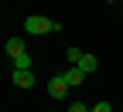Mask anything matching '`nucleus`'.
Listing matches in <instances>:
<instances>
[{"instance_id":"obj_1","label":"nucleus","mask_w":123,"mask_h":112,"mask_svg":"<svg viewBox=\"0 0 123 112\" xmlns=\"http://www.w3.org/2000/svg\"><path fill=\"white\" fill-rule=\"evenodd\" d=\"M24 31L27 34H51V31H62V24H55V21H48V17H41V14H31V17L24 21Z\"/></svg>"},{"instance_id":"obj_2","label":"nucleus","mask_w":123,"mask_h":112,"mask_svg":"<svg viewBox=\"0 0 123 112\" xmlns=\"http://www.w3.org/2000/svg\"><path fill=\"white\" fill-rule=\"evenodd\" d=\"M68 88H72V85L65 82V75H55L51 82H48V95H51V99H65Z\"/></svg>"},{"instance_id":"obj_3","label":"nucleus","mask_w":123,"mask_h":112,"mask_svg":"<svg viewBox=\"0 0 123 112\" xmlns=\"http://www.w3.org/2000/svg\"><path fill=\"white\" fill-rule=\"evenodd\" d=\"M62 75H65V82H68V85H82L86 78H89V75H86V71H82L79 65H68L65 71H62Z\"/></svg>"},{"instance_id":"obj_4","label":"nucleus","mask_w":123,"mask_h":112,"mask_svg":"<svg viewBox=\"0 0 123 112\" xmlns=\"http://www.w3.org/2000/svg\"><path fill=\"white\" fill-rule=\"evenodd\" d=\"M10 78H14L17 88H31V85H34V71H14Z\"/></svg>"},{"instance_id":"obj_5","label":"nucleus","mask_w":123,"mask_h":112,"mask_svg":"<svg viewBox=\"0 0 123 112\" xmlns=\"http://www.w3.org/2000/svg\"><path fill=\"white\" fill-rule=\"evenodd\" d=\"M4 48H7V54H10V58H21V54H24V37H7Z\"/></svg>"},{"instance_id":"obj_6","label":"nucleus","mask_w":123,"mask_h":112,"mask_svg":"<svg viewBox=\"0 0 123 112\" xmlns=\"http://www.w3.org/2000/svg\"><path fill=\"white\" fill-rule=\"evenodd\" d=\"M14 71H34V58H31L27 51L21 58H14Z\"/></svg>"},{"instance_id":"obj_7","label":"nucleus","mask_w":123,"mask_h":112,"mask_svg":"<svg viewBox=\"0 0 123 112\" xmlns=\"http://www.w3.org/2000/svg\"><path fill=\"white\" fill-rule=\"evenodd\" d=\"M79 68H82L86 75H92V71L99 68V58H96V54H82V61H79Z\"/></svg>"},{"instance_id":"obj_8","label":"nucleus","mask_w":123,"mask_h":112,"mask_svg":"<svg viewBox=\"0 0 123 112\" xmlns=\"http://www.w3.org/2000/svg\"><path fill=\"white\" fill-rule=\"evenodd\" d=\"M65 61H68V65H79V61H82V51H79V48H65Z\"/></svg>"},{"instance_id":"obj_9","label":"nucleus","mask_w":123,"mask_h":112,"mask_svg":"<svg viewBox=\"0 0 123 112\" xmlns=\"http://www.w3.org/2000/svg\"><path fill=\"white\" fill-rule=\"evenodd\" d=\"M92 112H113V105H110V102H96V105H92Z\"/></svg>"},{"instance_id":"obj_10","label":"nucleus","mask_w":123,"mask_h":112,"mask_svg":"<svg viewBox=\"0 0 123 112\" xmlns=\"http://www.w3.org/2000/svg\"><path fill=\"white\" fill-rule=\"evenodd\" d=\"M68 112H92V109H86L82 102H72V105H68Z\"/></svg>"},{"instance_id":"obj_11","label":"nucleus","mask_w":123,"mask_h":112,"mask_svg":"<svg viewBox=\"0 0 123 112\" xmlns=\"http://www.w3.org/2000/svg\"><path fill=\"white\" fill-rule=\"evenodd\" d=\"M106 4H120V0H106Z\"/></svg>"},{"instance_id":"obj_12","label":"nucleus","mask_w":123,"mask_h":112,"mask_svg":"<svg viewBox=\"0 0 123 112\" xmlns=\"http://www.w3.org/2000/svg\"><path fill=\"white\" fill-rule=\"evenodd\" d=\"M120 4H123V0H120Z\"/></svg>"}]
</instances>
